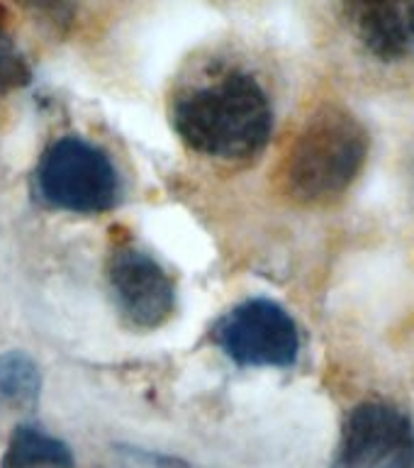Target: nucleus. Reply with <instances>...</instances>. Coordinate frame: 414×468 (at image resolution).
Here are the masks:
<instances>
[{
    "label": "nucleus",
    "instance_id": "obj_6",
    "mask_svg": "<svg viewBox=\"0 0 414 468\" xmlns=\"http://www.w3.org/2000/svg\"><path fill=\"white\" fill-rule=\"evenodd\" d=\"M332 468H414V424L387 402H361L342 430Z\"/></svg>",
    "mask_w": 414,
    "mask_h": 468
},
{
    "label": "nucleus",
    "instance_id": "obj_10",
    "mask_svg": "<svg viewBox=\"0 0 414 468\" xmlns=\"http://www.w3.org/2000/svg\"><path fill=\"white\" fill-rule=\"evenodd\" d=\"M32 80V71L22 49L15 42L13 32L7 29L5 13L0 10V98L25 88Z\"/></svg>",
    "mask_w": 414,
    "mask_h": 468
},
{
    "label": "nucleus",
    "instance_id": "obj_9",
    "mask_svg": "<svg viewBox=\"0 0 414 468\" xmlns=\"http://www.w3.org/2000/svg\"><path fill=\"white\" fill-rule=\"evenodd\" d=\"M42 395V373L25 351L0 354V402L15 410H35Z\"/></svg>",
    "mask_w": 414,
    "mask_h": 468
},
{
    "label": "nucleus",
    "instance_id": "obj_3",
    "mask_svg": "<svg viewBox=\"0 0 414 468\" xmlns=\"http://www.w3.org/2000/svg\"><path fill=\"white\" fill-rule=\"evenodd\" d=\"M37 186L51 207L98 215L115 207L120 176L101 146L80 137L57 139L42 154L37 166Z\"/></svg>",
    "mask_w": 414,
    "mask_h": 468
},
{
    "label": "nucleus",
    "instance_id": "obj_2",
    "mask_svg": "<svg viewBox=\"0 0 414 468\" xmlns=\"http://www.w3.org/2000/svg\"><path fill=\"white\" fill-rule=\"evenodd\" d=\"M368 144V132L349 110H317L285 156V190L303 205L334 203L364 171Z\"/></svg>",
    "mask_w": 414,
    "mask_h": 468
},
{
    "label": "nucleus",
    "instance_id": "obj_7",
    "mask_svg": "<svg viewBox=\"0 0 414 468\" xmlns=\"http://www.w3.org/2000/svg\"><path fill=\"white\" fill-rule=\"evenodd\" d=\"M358 42L380 61L414 57V0H344Z\"/></svg>",
    "mask_w": 414,
    "mask_h": 468
},
{
    "label": "nucleus",
    "instance_id": "obj_11",
    "mask_svg": "<svg viewBox=\"0 0 414 468\" xmlns=\"http://www.w3.org/2000/svg\"><path fill=\"white\" fill-rule=\"evenodd\" d=\"M17 3L54 25H61L71 17L73 0H17Z\"/></svg>",
    "mask_w": 414,
    "mask_h": 468
},
{
    "label": "nucleus",
    "instance_id": "obj_1",
    "mask_svg": "<svg viewBox=\"0 0 414 468\" xmlns=\"http://www.w3.org/2000/svg\"><path fill=\"white\" fill-rule=\"evenodd\" d=\"M171 122L190 152L218 161H249L269 144L273 105L256 76L219 69L175 93Z\"/></svg>",
    "mask_w": 414,
    "mask_h": 468
},
{
    "label": "nucleus",
    "instance_id": "obj_4",
    "mask_svg": "<svg viewBox=\"0 0 414 468\" xmlns=\"http://www.w3.org/2000/svg\"><path fill=\"white\" fill-rule=\"evenodd\" d=\"M215 342L241 368H291L300 354L292 314L269 298L234 305L218 322Z\"/></svg>",
    "mask_w": 414,
    "mask_h": 468
},
{
    "label": "nucleus",
    "instance_id": "obj_5",
    "mask_svg": "<svg viewBox=\"0 0 414 468\" xmlns=\"http://www.w3.org/2000/svg\"><path fill=\"white\" fill-rule=\"evenodd\" d=\"M108 285L117 313L139 332L164 327L178 305L171 273L152 254L130 244H120L110 254Z\"/></svg>",
    "mask_w": 414,
    "mask_h": 468
},
{
    "label": "nucleus",
    "instance_id": "obj_8",
    "mask_svg": "<svg viewBox=\"0 0 414 468\" xmlns=\"http://www.w3.org/2000/svg\"><path fill=\"white\" fill-rule=\"evenodd\" d=\"M3 468H73L71 446L35 424L15 427Z\"/></svg>",
    "mask_w": 414,
    "mask_h": 468
}]
</instances>
